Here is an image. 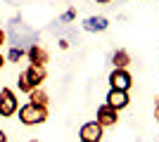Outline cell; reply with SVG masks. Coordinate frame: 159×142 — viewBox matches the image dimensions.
Listing matches in <instances>:
<instances>
[{
	"mask_svg": "<svg viewBox=\"0 0 159 142\" xmlns=\"http://www.w3.org/2000/svg\"><path fill=\"white\" fill-rule=\"evenodd\" d=\"M45 78H48V69L45 67H31V64H29V67L19 74V81H17L19 93L31 95L36 88H40V85L45 83Z\"/></svg>",
	"mask_w": 159,
	"mask_h": 142,
	"instance_id": "6da1fadb",
	"label": "cell"
},
{
	"mask_svg": "<svg viewBox=\"0 0 159 142\" xmlns=\"http://www.w3.org/2000/svg\"><path fill=\"white\" fill-rule=\"evenodd\" d=\"M17 114H19V123H24V126H40L48 121V107H36L31 102L21 104Z\"/></svg>",
	"mask_w": 159,
	"mask_h": 142,
	"instance_id": "7a4b0ae2",
	"label": "cell"
},
{
	"mask_svg": "<svg viewBox=\"0 0 159 142\" xmlns=\"http://www.w3.org/2000/svg\"><path fill=\"white\" fill-rule=\"evenodd\" d=\"M19 111V100L14 95L12 88H0V116L2 118H10Z\"/></svg>",
	"mask_w": 159,
	"mask_h": 142,
	"instance_id": "3957f363",
	"label": "cell"
},
{
	"mask_svg": "<svg viewBox=\"0 0 159 142\" xmlns=\"http://www.w3.org/2000/svg\"><path fill=\"white\" fill-rule=\"evenodd\" d=\"M109 88L112 90H124V93H128V90L133 88V76L128 69H112V74H109Z\"/></svg>",
	"mask_w": 159,
	"mask_h": 142,
	"instance_id": "277c9868",
	"label": "cell"
},
{
	"mask_svg": "<svg viewBox=\"0 0 159 142\" xmlns=\"http://www.w3.org/2000/svg\"><path fill=\"white\" fill-rule=\"evenodd\" d=\"M79 137H81V142H100L105 137V128H102L98 121H88V123L81 126Z\"/></svg>",
	"mask_w": 159,
	"mask_h": 142,
	"instance_id": "5b68a950",
	"label": "cell"
},
{
	"mask_svg": "<svg viewBox=\"0 0 159 142\" xmlns=\"http://www.w3.org/2000/svg\"><path fill=\"white\" fill-rule=\"evenodd\" d=\"M95 121H98L102 128L116 126V123H119V111H116V109H112L109 104H100L98 111H95Z\"/></svg>",
	"mask_w": 159,
	"mask_h": 142,
	"instance_id": "8992f818",
	"label": "cell"
},
{
	"mask_svg": "<svg viewBox=\"0 0 159 142\" xmlns=\"http://www.w3.org/2000/svg\"><path fill=\"white\" fill-rule=\"evenodd\" d=\"M26 57H29V64L31 67H48V62H50V54H48V50L43 45H31L26 50Z\"/></svg>",
	"mask_w": 159,
	"mask_h": 142,
	"instance_id": "52a82bcc",
	"label": "cell"
},
{
	"mask_svg": "<svg viewBox=\"0 0 159 142\" xmlns=\"http://www.w3.org/2000/svg\"><path fill=\"white\" fill-rule=\"evenodd\" d=\"M128 102H131V97H128V93H124V90H112L109 88V93H107V97H105V104H109V107L116 109V111L126 109Z\"/></svg>",
	"mask_w": 159,
	"mask_h": 142,
	"instance_id": "ba28073f",
	"label": "cell"
},
{
	"mask_svg": "<svg viewBox=\"0 0 159 142\" xmlns=\"http://www.w3.org/2000/svg\"><path fill=\"white\" fill-rule=\"evenodd\" d=\"M83 28H86L88 33H102V31L109 28V19L102 17V14H98V17H88V19H83Z\"/></svg>",
	"mask_w": 159,
	"mask_h": 142,
	"instance_id": "9c48e42d",
	"label": "cell"
},
{
	"mask_svg": "<svg viewBox=\"0 0 159 142\" xmlns=\"http://www.w3.org/2000/svg\"><path fill=\"white\" fill-rule=\"evenodd\" d=\"M131 54H128V50H114V54H112V67L114 69H128L131 67Z\"/></svg>",
	"mask_w": 159,
	"mask_h": 142,
	"instance_id": "30bf717a",
	"label": "cell"
},
{
	"mask_svg": "<svg viewBox=\"0 0 159 142\" xmlns=\"http://www.w3.org/2000/svg\"><path fill=\"white\" fill-rule=\"evenodd\" d=\"M29 102H31V104H36V107H48L50 97H48V93H45L43 88H36L31 95H29Z\"/></svg>",
	"mask_w": 159,
	"mask_h": 142,
	"instance_id": "8fae6325",
	"label": "cell"
},
{
	"mask_svg": "<svg viewBox=\"0 0 159 142\" xmlns=\"http://www.w3.org/2000/svg\"><path fill=\"white\" fill-rule=\"evenodd\" d=\"M21 57H26V50H24V47H10V52H7L5 59L7 62H19Z\"/></svg>",
	"mask_w": 159,
	"mask_h": 142,
	"instance_id": "7c38bea8",
	"label": "cell"
},
{
	"mask_svg": "<svg viewBox=\"0 0 159 142\" xmlns=\"http://www.w3.org/2000/svg\"><path fill=\"white\" fill-rule=\"evenodd\" d=\"M154 121L159 123V95H154Z\"/></svg>",
	"mask_w": 159,
	"mask_h": 142,
	"instance_id": "4fadbf2b",
	"label": "cell"
},
{
	"mask_svg": "<svg viewBox=\"0 0 159 142\" xmlns=\"http://www.w3.org/2000/svg\"><path fill=\"white\" fill-rule=\"evenodd\" d=\"M5 41H7V36H5V31H2V28H0V47L5 45Z\"/></svg>",
	"mask_w": 159,
	"mask_h": 142,
	"instance_id": "5bb4252c",
	"label": "cell"
},
{
	"mask_svg": "<svg viewBox=\"0 0 159 142\" xmlns=\"http://www.w3.org/2000/svg\"><path fill=\"white\" fill-rule=\"evenodd\" d=\"M74 17H76V12H74V10H69V12L64 14V19H66V21H69V19H74Z\"/></svg>",
	"mask_w": 159,
	"mask_h": 142,
	"instance_id": "9a60e30c",
	"label": "cell"
},
{
	"mask_svg": "<svg viewBox=\"0 0 159 142\" xmlns=\"http://www.w3.org/2000/svg\"><path fill=\"white\" fill-rule=\"evenodd\" d=\"M0 142H7V135H5V130H0Z\"/></svg>",
	"mask_w": 159,
	"mask_h": 142,
	"instance_id": "2e32d148",
	"label": "cell"
},
{
	"mask_svg": "<svg viewBox=\"0 0 159 142\" xmlns=\"http://www.w3.org/2000/svg\"><path fill=\"white\" fill-rule=\"evenodd\" d=\"M95 2H98V5H109L112 0H95Z\"/></svg>",
	"mask_w": 159,
	"mask_h": 142,
	"instance_id": "e0dca14e",
	"label": "cell"
},
{
	"mask_svg": "<svg viewBox=\"0 0 159 142\" xmlns=\"http://www.w3.org/2000/svg\"><path fill=\"white\" fill-rule=\"evenodd\" d=\"M5 62H7V59H5V57H2V54H0V69L5 67Z\"/></svg>",
	"mask_w": 159,
	"mask_h": 142,
	"instance_id": "ac0fdd59",
	"label": "cell"
},
{
	"mask_svg": "<svg viewBox=\"0 0 159 142\" xmlns=\"http://www.w3.org/2000/svg\"><path fill=\"white\" fill-rule=\"evenodd\" d=\"M31 142H38V140H31Z\"/></svg>",
	"mask_w": 159,
	"mask_h": 142,
	"instance_id": "d6986e66",
	"label": "cell"
}]
</instances>
